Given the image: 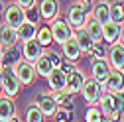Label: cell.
<instances>
[{"mask_svg":"<svg viewBox=\"0 0 124 122\" xmlns=\"http://www.w3.org/2000/svg\"><path fill=\"white\" fill-rule=\"evenodd\" d=\"M20 59H22V49L18 47V43L2 49V67H14Z\"/></svg>","mask_w":124,"mask_h":122,"instance_id":"e0dca14e","label":"cell"},{"mask_svg":"<svg viewBox=\"0 0 124 122\" xmlns=\"http://www.w3.org/2000/svg\"><path fill=\"white\" fill-rule=\"evenodd\" d=\"M39 18L45 22H51L59 16V0H39L38 4Z\"/></svg>","mask_w":124,"mask_h":122,"instance_id":"8fae6325","label":"cell"},{"mask_svg":"<svg viewBox=\"0 0 124 122\" xmlns=\"http://www.w3.org/2000/svg\"><path fill=\"white\" fill-rule=\"evenodd\" d=\"M36 32H38V26L36 24H30V22H24L20 28H18V38L22 41H28V39H34L36 38Z\"/></svg>","mask_w":124,"mask_h":122,"instance_id":"f1b7e54d","label":"cell"},{"mask_svg":"<svg viewBox=\"0 0 124 122\" xmlns=\"http://www.w3.org/2000/svg\"><path fill=\"white\" fill-rule=\"evenodd\" d=\"M36 41L41 45V47H49V45L53 43V38H51V30H49V24L38 26V32H36Z\"/></svg>","mask_w":124,"mask_h":122,"instance_id":"d4e9b609","label":"cell"},{"mask_svg":"<svg viewBox=\"0 0 124 122\" xmlns=\"http://www.w3.org/2000/svg\"><path fill=\"white\" fill-rule=\"evenodd\" d=\"M49 30H51V38H53V41H55L57 45H63V43L73 36V30H71V26L67 24L65 16H57L55 20H51V22H49Z\"/></svg>","mask_w":124,"mask_h":122,"instance_id":"6da1fadb","label":"cell"},{"mask_svg":"<svg viewBox=\"0 0 124 122\" xmlns=\"http://www.w3.org/2000/svg\"><path fill=\"white\" fill-rule=\"evenodd\" d=\"M122 122H124V120H122Z\"/></svg>","mask_w":124,"mask_h":122,"instance_id":"7dc6e473","label":"cell"},{"mask_svg":"<svg viewBox=\"0 0 124 122\" xmlns=\"http://www.w3.org/2000/svg\"><path fill=\"white\" fill-rule=\"evenodd\" d=\"M20 41L18 38V30H12L8 26H2L0 28V47H10V45H16Z\"/></svg>","mask_w":124,"mask_h":122,"instance_id":"603a6c76","label":"cell"},{"mask_svg":"<svg viewBox=\"0 0 124 122\" xmlns=\"http://www.w3.org/2000/svg\"><path fill=\"white\" fill-rule=\"evenodd\" d=\"M0 67H2V47H0Z\"/></svg>","mask_w":124,"mask_h":122,"instance_id":"7bdbcfd3","label":"cell"},{"mask_svg":"<svg viewBox=\"0 0 124 122\" xmlns=\"http://www.w3.org/2000/svg\"><path fill=\"white\" fill-rule=\"evenodd\" d=\"M77 2H81V4H93L95 0H77Z\"/></svg>","mask_w":124,"mask_h":122,"instance_id":"f35d334b","label":"cell"},{"mask_svg":"<svg viewBox=\"0 0 124 122\" xmlns=\"http://www.w3.org/2000/svg\"><path fill=\"white\" fill-rule=\"evenodd\" d=\"M14 116H16L14 99H8L6 95H0V122H8Z\"/></svg>","mask_w":124,"mask_h":122,"instance_id":"d6986e66","label":"cell"},{"mask_svg":"<svg viewBox=\"0 0 124 122\" xmlns=\"http://www.w3.org/2000/svg\"><path fill=\"white\" fill-rule=\"evenodd\" d=\"M8 122H22V120H20V118H16V116H14V118H10Z\"/></svg>","mask_w":124,"mask_h":122,"instance_id":"b9f144b4","label":"cell"},{"mask_svg":"<svg viewBox=\"0 0 124 122\" xmlns=\"http://www.w3.org/2000/svg\"><path fill=\"white\" fill-rule=\"evenodd\" d=\"M4 8H6V4H4V0H0V14L4 12Z\"/></svg>","mask_w":124,"mask_h":122,"instance_id":"ab89813d","label":"cell"},{"mask_svg":"<svg viewBox=\"0 0 124 122\" xmlns=\"http://www.w3.org/2000/svg\"><path fill=\"white\" fill-rule=\"evenodd\" d=\"M118 43H122V45H124V24H122V28H120V38H118Z\"/></svg>","mask_w":124,"mask_h":122,"instance_id":"74e56055","label":"cell"},{"mask_svg":"<svg viewBox=\"0 0 124 122\" xmlns=\"http://www.w3.org/2000/svg\"><path fill=\"white\" fill-rule=\"evenodd\" d=\"M49 57V61H51V65L53 67H59L61 65V61H63V55H61L59 51H49V53H45Z\"/></svg>","mask_w":124,"mask_h":122,"instance_id":"d590c367","label":"cell"},{"mask_svg":"<svg viewBox=\"0 0 124 122\" xmlns=\"http://www.w3.org/2000/svg\"><path fill=\"white\" fill-rule=\"evenodd\" d=\"M85 32L91 36V39L95 43H102V24L99 20H95L93 16H89L85 22Z\"/></svg>","mask_w":124,"mask_h":122,"instance_id":"ffe728a7","label":"cell"},{"mask_svg":"<svg viewBox=\"0 0 124 122\" xmlns=\"http://www.w3.org/2000/svg\"><path fill=\"white\" fill-rule=\"evenodd\" d=\"M49 95H51V99L57 102V106H63V104L73 102V95L67 93L65 89H63V91H55V93H49Z\"/></svg>","mask_w":124,"mask_h":122,"instance_id":"4dcf8cb0","label":"cell"},{"mask_svg":"<svg viewBox=\"0 0 124 122\" xmlns=\"http://www.w3.org/2000/svg\"><path fill=\"white\" fill-rule=\"evenodd\" d=\"M102 93H104V87H102L101 83H97L93 77H89V79L85 77V81H83V87H81V91H79V95L83 97V100H85L89 106L97 104Z\"/></svg>","mask_w":124,"mask_h":122,"instance_id":"7a4b0ae2","label":"cell"},{"mask_svg":"<svg viewBox=\"0 0 124 122\" xmlns=\"http://www.w3.org/2000/svg\"><path fill=\"white\" fill-rule=\"evenodd\" d=\"M97 106H99V110L102 112V116H104V118H110V120H112V116H114V102H112V93L104 91V93L101 95V99H99V102H97Z\"/></svg>","mask_w":124,"mask_h":122,"instance_id":"7402d4cb","label":"cell"},{"mask_svg":"<svg viewBox=\"0 0 124 122\" xmlns=\"http://www.w3.org/2000/svg\"><path fill=\"white\" fill-rule=\"evenodd\" d=\"M108 73H110V65L106 63V59H93L91 61V77L97 83H101L102 87L108 79Z\"/></svg>","mask_w":124,"mask_h":122,"instance_id":"9c48e42d","label":"cell"},{"mask_svg":"<svg viewBox=\"0 0 124 122\" xmlns=\"http://www.w3.org/2000/svg\"><path fill=\"white\" fill-rule=\"evenodd\" d=\"M24 10L16 4H8L2 12V26H8L12 30H18L22 24H24Z\"/></svg>","mask_w":124,"mask_h":122,"instance_id":"8992f818","label":"cell"},{"mask_svg":"<svg viewBox=\"0 0 124 122\" xmlns=\"http://www.w3.org/2000/svg\"><path fill=\"white\" fill-rule=\"evenodd\" d=\"M0 71H2V95H6L8 99H16L22 85L16 79L12 67H0Z\"/></svg>","mask_w":124,"mask_h":122,"instance_id":"277c9868","label":"cell"},{"mask_svg":"<svg viewBox=\"0 0 124 122\" xmlns=\"http://www.w3.org/2000/svg\"><path fill=\"white\" fill-rule=\"evenodd\" d=\"M91 16L99 20L101 24H106L110 20V10H108V2L106 0H99V2H93V10H91Z\"/></svg>","mask_w":124,"mask_h":122,"instance_id":"44dd1931","label":"cell"},{"mask_svg":"<svg viewBox=\"0 0 124 122\" xmlns=\"http://www.w3.org/2000/svg\"><path fill=\"white\" fill-rule=\"evenodd\" d=\"M59 69L63 71L65 75H71L77 67H75V63H73V61H69V59H65V57H63V61H61V65H59Z\"/></svg>","mask_w":124,"mask_h":122,"instance_id":"e575fe53","label":"cell"},{"mask_svg":"<svg viewBox=\"0 0 124 122\" xmlns=\"http://www.w3.org/2000/svg\"><path fill=\"white\" fill-rule=\"evenodd\" d=\"M122 73H124V67H122Z\"/></svg>","mask_w":124,"mask_h":122,"instance_id":"f6af8a7d","label":"cell"},{"mask_svg":"<svg viewBox=\"0 0 124 122\" xmlns=\"http://www.w3.org/2000/svg\"><path fill=\"white\" fill-rule=\"evenodd\" d=\"M0 95H2V71H0Z\"/></svg>","mask_w":124,"mask_h":122,"instance_id":"60d3db41","label":"cell"},{"mask_svg":"<svg viewBox=\"0 0 124 122\" xmlns=\"http://www.w3.org/2000/svg\"><path fill=\"white\" fill-rule=\"evenodd\" d=\"M34 102L38 104V108L41 110V114H43L45 118H53V114H55V110H57V102L51 99L49 93H38V97H36Z\"/></svg>","mask_w":124,"mask_h":122,"instance_id":"30bf717a","label":"cell"},{"mask_svg":"<svg viewBox=\"0 0 124 122\" xmlns=\"http://www.w3.org/2000/svg\"><path fill=\"white\" fill-rule=\"evenodd\" d=\"M0 28H2V24H0Z\"/></svg>","mask_w":124,"mask_h":122,"instance_id":"bcb514c9","label":"cell"},{"mask_svg":"<svg viewBox=\"0 0 124 122\" xmlns=\"http://www.w3.org/2000/svg\"><path fill=\"white\" fill-rule=\"evenodd\" d=\"M104 91H108V93L124 91V73H122V71H116V69H110L108 79H106V83H104Z\"/></svg>","mask_w":124,"mask_h":122,"instance_id":"9a60e30c","label":"cell"},{"mask_svg":"<svg viewBox=\"0 0 124 122\" xmlns=\"http://www.w3.org/2000/svg\"><path fill=\"white\" fill-rule=\"evenodd\" d=\"M45 81H47V87H49L51 93H55V91H63L65 83H67V75L61 71L59 67H53V71L45 77Z\"/></svg>","mask_w":124,"mask_h":122,"instance_id":"7c38bea8","label":"cell"},{"mask_svg":"<svg viewBox=\"0 0 124 122\" xmlns=\"http://www.w3.org/2000/svg\"><path fill=\"white\" fill-rule=\"evenodd\" d=\"M61 55H63L65 59H69V61H73V63L83 57V53H81V49H79V45H77V41H75L73 36L61 45Z\"/></svg>","mask_w":124,"mask_h":122,"instance_id":"2e32d148","label":"cell"},{"mask_svg":"<svg viewBox=\"0 0 124 122\" xmlns=\"http://www.w3.org/2000/svg\"><path fill=\"white\" fill-rule=\"evenodd\" d=\"M73 38H75V41H77V45H79V49H81L83 55H89V53L93 51V47H95V41H93L91 36L85 32V28H81V30H73Z\"/></svg>","mask_w":124,"mask_h":122,"instance_id":"5bb4252c","label":"cell"},{"mask_svg":"<svg viewBox=\"0 0 124 122\" xmlns=\"http://www.w3.org/2000/svg\"><path fill=\"white\" fill-rule=\"evenodd\" d=\"M89 16H91V14L85 12V6H83L81 2L69 4L67 12H65V20H67V24L71 26V30H81V28H85V22H87Z\"/></svg>","mask_w":124,"mask_h":122,"instance_id":"3957f363","label":"cell"},{"mask_svg":"<svg viewBox=\"0 0 124 122\" xmlns=\"http://www.w3.org/2000/svg\"><path fill=\"white\" fill-rule=\"evenodd\" d=\"M102 118H104V116H102V112L99 110L97 104L89 106V108L85 110V122H101Z\"/></svg>","mask_w":124,"mask_h":122,"instance_id":"1f68e13d","label":"cell"},{"mask_svg":"<svg viewBox=\"0 0 124 122\" xmlns=\"http://www.w3.org/2000/svg\"><path fill=\"white\" fill-rule=\"evenodd\" d=\"M101 122H112V120H110V118H102Z\"/></svg>","mask_w":124,"mask_h":122,"instance_id":"ee69618b","label":"cell"},{"mask_svg":"<svg viewBox=\"0 0 124 122\" xmlns=\"http://www.w3.org/2000/svg\"><path fill=\"white\" fill-rule=\"evenodd\" d=\"M73 102L63 104V106H57V110L53 114V122H73Z\"/></svg>","mask_w":124,"mask_h":122,"instance_id":"484cf974","label":"cell"},{"mask_svg":"<svg viewBox=\"0 0 124 122\" xmlns=\"http://www.w3.org/2000/svg\"><path fill=\"white\" fill-rule=\"evenodd\" d=\"M83 81H85V75H83L79 69H75L71 75H67L65 91H67V93H71L73 97H75V95H79V91H81V87H83Z\"/></svg>","mask_w":124,"mask_h":122,"instance_id":"ac0fdd59","label":"cell"},{"mask_svg":"<svg viewBox=\"0 0 124 122\" xmlns=\"http://www.w3.org/2000/svg\"><path fill=\"white\" fill-rule=\"evenodd\" d=\"M24 20L26 22H30V24H39V10H38V4L36 6H32V8H28V10H24Z\"/></svg>","mask_w":124,"mask_h":122,"instance_id":"d6a6232c","label":"cell"},{"mask_svg":"<svg viewBox=\"0 0 124 122\" xmlns=\"http://www.w3.org/2000/svg\"><path fill=\"white\" fill-rule=\"evenodd\" d=\"M43 120H45V116L38 108V104L36 102L28 104V108H26V122H43Z\"/></svg>","mask_w":124,"mask_h":122,"instance_id":"f546056e","label":"cell"},{"mask_svg":"<svg viewBox=\"0 0 124 122\" xmlns=\"http://www.w3.org/2000/svg\"><path fill=\"white\" fill-rule=\"evenodd\" d=\"M108 10H110V20H112V22L124 24V2H122V0L108 2Z\"/></svg>","mask_w":124,"mask_h":122,"instance_id":"4316f807","label":"cell"},{"mask_svg":"<svg viewBox=\"0 0 124 122\" xmlns=\"http://www.w3.org/2000/svg\"><path fill=\"white\" fill-rule=\"evenodd\" d=\"M12 71H14V75H16V79L20 81L22 87L32 85L36 81V77H38L36 69H34V63H28V61H24V59H20L18 63L12 67Z\"/></svg>","mask_w":124,"mask_h":122,"instance_id":"5b68a950","label":"cell"},{"mask_svg":"<svg viewBox=\"0 0 124 122\" xmlns=\"http://www.w3.org/2000/svg\"><path fill=\"white\" fill-rule=\"evenodd\" d=\"M106 63L110 65V69L122 71L124 67V45L122 43H112V45H106Z\"/></svg>","mask_w":124,"mask_h":122,"instance_id":"52a82bcc","label":"cell"},{"mask_svg":"<svg viewBox=\"0 0 124 122\" xmlns=\"http://www.w3.org/2000/svg\"><path fill=\"white\" fill-rule=\"evenodd\" d=\"M89 57H91V61L93 59H106V45L104 43H95V47L89 53Z\"/></svg>","mask_w":124,"mask_h":122,"instance_id":"836d02e7","label":"cell"},{"mask_svg":"<svg viewBox=\"0 0 124 122\" xmlns=\"http://www.w3.org/2000/svg\"><path fill=\"white\" fill-rule=\"evenodd\" d=\"M112 102H114V116H112V122H118V120L124 116V91L112 93Z\"/></svg>","mask_w":124,"mask_h":122,"instance_id":"83f0119b","label":"cell"},{"mask_svg":"<svg viewBox=\"0 0 124 122\" xmlns=\"http://www.w3.org/2000/svg\"><path fill=\"white\" fill-rule=\"evenodd\" d=\"M14 4H16V6H20L22 10H28V8L36 6L38 2H36V0H14Z\"/></svg>","mask_w":124,"mask_h":122,"instance_id":"8d00e7d4","label":"cell"},{"mask_svg":"<svg viewBox=\"0 0 124 122\" xmlns=\"http://www.w3.org/2000/svg\"><path fill=\"white\" fill-rule=\"evenodd\" d=\"M34 69H36V75H38V77H47V75L53 71V65H51V61H49V57L47 55H41L38 61H36V63H34Z\"/></svg>","mask_w":124,"mask_h":122,"instance_id":"cb8c5ba5","label":"cell"},{"mask_svg":"<svg viewBox=\"0 0 124 122\" xmlns=\"http://www.w3.org/2000/svg\"><path fill=\"white\" fill-rule=\"evenodd\" d=\"M22 59L28 61V63H36V61L45 53V47H41V45L34 39H28V41H22Z\"/></svg>","mask_w":124,"mask_h":122,"instance_id":"ba28073f","label":"cell"},{"mask_svg":"<svg viewBox=\"0 0 124 122\" xmlns=\"http://www.w3.org/2000/svg\"><path fill=\"white\" fill-rule=\"evenodd\" d=\"M120 28H122V24H116L112 20H108L106 24H102V41L106 45L116 43L118 38H120Z\"/></svg>","mask_w":124,"mask_h":122,"instance_id":"4fadbf2b","label":"cell"}]
</instances>
